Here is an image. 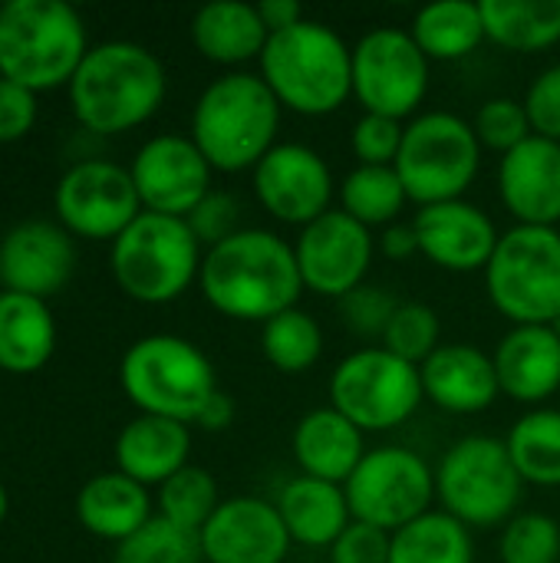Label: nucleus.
<instances>
[{"label": "nucleus", "instance_id": "nucleus-9", "mask_svg": "<svg viewBox=\"0 0 560 563\" xmlns=\"http://www.w3.org/2000/svg\"><path fill=\"white\" fill-rule=\"evenodd\" d=\"M521 475L508 445L492 435L459 439L436 468V498L442 511L472 528H498L515 518L521 501Z\"/></svg>", "mask_w": 560, "mask_h": 563}, {"label": "nucleus", "instance_id": "nucleus-1", "mask_svg": "<svg viewBox=\"0 0 560 563\" xmlns=\"http://www.w3.org/2000/svg\"><path fill=\"white\" fill-rule=\"evenodd\" d=\"M198 284L218 313L261 327L294 310L304 294L294 244L264 228H241L208 247Z\"/></svg>", "mask_w": 560, "mask_h": 563}, {"label": "nucleus", "instance_id": "nucleus-37", "mask_svg": "<svg viewBox=\"0 0 560 563\" xmlns=\"http://www.w3.org/2000/svg\"><path fill=\"white\" fill-rule=\"evenodd\" d=\"M201 541L191 531L175 528L162 515H155L145 528L125 538L116 548L112 563H201Z\"/></svg>", "mask_w": 560, "mask_h": 563}, {"label": "nucleus", "instance_id": "nucleus-33", "mask_svg": "<svg viewBox=\"0 0 560 563\" xmlns=\"http://www.w3.org/2000/svg\"><path fill=\"white\" fill-rule=\"evenodd\" d=\"M389 563H475L472 531L446 511H429L393 534Z\"/></svg>", "mask_w": 560, "mask_h": 563}, {"label": "nucleus", "instance_id": "nucleus-51", "mask_svg": "<svg viewBox=\"0 0 560 563\" xmlns=\"http://www.w3.org/2000/svg\"><path fill=\"white\" fill-rule=\"evenodd\" d=\"M551 330H554V333H558V340H560V313H558V320H554V323H551Z\"/></svg>", "mask_w": 560, "mask_h": 563}, {"label": "nucleus", "instance_id": "nucleus-26", "mask_svg": "<svg viewBox=\"0 0 560 563\" xmlns=\"http://www.w3.org/2000/svg\"><path fill=\"white\" fill-rule=\"evenodd\" d=\"M277 515L290 541L300 548H333V541L353 521L343 485L320 482L310 475H300L281 488Z\"/></svg>", "mask_w": 560, "mask_h": 563}, {"label": "nucleus", "instance_id": "nucleus-29", "mask_svg": "<svg viewBox=\"0 0 560 563\" xmlns=\"http://www.w3.org/2000/svg\"><path fill=\"white\" fill-rule=\"evenodd\" d=\"M56 327L43 300L26 294H0V369L36 373L53 356Z\"/></svg>", "mask_w": 560, "mask_h": 563}, {"label": "nucleus", "instance_id": "nucleus-12", "mask_svg": "<svg viewBox=\"0 0 560 563\" xmlns=\"http://www.w3.org/2000/svg\"><path fill=\"white\" fill-rule=\"evenodd\" d=\"M353 521H366L396 534L416 518L429 515L436 498V472L413 449L383 445L363 455L343 485Z\"/></svg>", "mask_w": 560, "mask_h": 563}, {"label": "nucleus", "instance_id": "nucleus-27", "mask_svg": "<svg viewBox=\"0 0 560 563\" xmlns=\"http://www.w3.org/2000/svg\"><path fill=\"white\" fill-rule=\"evenodd\" d=\"M271 33L257 13V3L241 0H215L205 3L191 16V43L195 49L221 66H238L248 59H261Z\"/></svg>", "mask_w": 560, "mask_h": 563}, {"label": "nucleus", "instance_id": "nucleus-11", "mask_svg": "<svg viewBox=\"0 0 560 563\" xmlns=\"http://www.w3.org/2000/svg\"><path fill=\"white\" fill-rule=\"evenodd\" d=\"M419 366L393 356L386 346H363L337 363L330 376V406L360 432H389L422 406Z\"/></svg>", "mask_w": 560, "mask_h": 563}, {"label": "nucleus", "instance_id": "nucleus-28", "mask_svg": "<svg viewBox=\"0 0 560 563\" xmlns=\"http://www.w3.org/2000/svg\"><path fill=\"white\" fill-rule=\"evenodd\" d=\"M76 515L89 534L122 544L125 538H132L139 528L152 521V505L145 485H139L122 472H112V475H96L92 482L83 485L76 498Z\"/></svg>", "mask_w": 560, "mask_h": 563}, {"label": "nucleus", "instance_id": "nucleus-30", "mask_svg": "<svg viewBox=\"0 0 560 563\" xmlns=\"http://www.w3.org/2000/svg\"><path fill=\"white\" fill-rule=\"evenodd\" d=\"M416 46L429 59H462L485 40L482 3L472 0H436L426 3L409 26Z\"/></svg>", "mask_w": 560, "mask_h": 563}, {"label": "nucleus", "instance_id": "nucleus-44", "mask_svg": "<svg viewBox=\"0 0 560 563\" xmlns=\"http://www.w3.org/2000/svg\"><path fill=\"white\" fill-rule=\"evenodd\" d=\"M525 112L531 119L535 135L560 142V63L531 79L525 92Z\"/></svg>", "mask_w": 560, "mask_h": 563}, {"label": "nucleus", "instance_id": "nucleus-42", "mask_svg": "<svg viewBox=\"0 0 560 563\" xmlns=\"http://www.w3.org/2000/svg\"><path fill=\"white\" fill-rule=\"evenodd\" d=\"M396 307H399V300L393 294H386L383 287L363 284L340 300V317L356 336H380L383 340Z\"/></svg>", "mask_w": 560, "mask_h": 563}, {"label": "nucleus", "instance_id": "nucleus-40", "mask_svg": "<svg viewBox=\"0 0 560 563\" xmlns=\"http://www.w3.org/2000/svg\"><path fill=\"white\" fill-rule=\"evenodd\" d=\"M472 129L485 148H495L502 155L515 152L521 142H528L535 135L531 119L525 112V102L508 99V96H495V99L482 102L475 119H472Z\"/></svg>", "mask_w": 560, "mask_h": 563}, {"label": "nucleus", "instance_id": "nucleus-19", "mask_svg": "<svg viewBox=\"0 0 560 563\" xmlns=\"http://www.w3.org/2000/svg\"><path fill=\"white\" fill-rule=\"evenodd\" d=\"M413 228L419 238V254L452 274L485 271L502 238L495 221L465 198L419 208Z\"/></svg>", "mask_w": 560, "mask_h": 563}, {"label": "nucleus", "instance_id": "nucleus-31", "mask_svg": "<svg viewBox=\"0 0 560 563\" xmlns=\"http://www.w3.org/2000/svg\"><path fill=\"white\" fill-rule=\"evenodd\" d=\"M485 36L515 53L560 43V0H482Z\"/></svg>", "mask_w": 560, "mask_h": 563}, {"label": "nucleus", "instance_id": "nucleus-36", "mask_svg": "<svg viewBox=\"0 0 560 563\" xmlns=\"http://www.w3.org/2000/svg\"><path fill=\"white\" fill-rule=\"evenodd\" d=\"M218 505H221L218 485L198 465H185L178 475H172L165 485H158V515L182 531L201 534V528L211 521Z\"/></svg>", "mask_w": 560, "mask_h": 563}, {"label": "nucleus", "instance_id": "nucleus-13", "mask_svg": "<svg viewBox=\"0 0 560 563\" xmlns=\"http://www.w3.org/2000/svg\"><path fill=\"white\" fill-rule=\"evenodd\" d=\"M429 92V56L409 30L376 26L353 46V96L363 112L409 119Z\"/></svg>", "mask_w": 560, "mask_h": 563}, {"label": "nucleus", "instance_id": "nucleus-21", "mask_svg": "<svg viewBox=\"0 0 560 563\" xmlns=\"http://www.w3.org/2000/svg\"><path fill=\"white\" fill-rule=\"evenodd\" d=\"M498 195L518 224L554 228L560 221V142L531 135L502 155Z\"/></svg>", "mask_w": 560, "mask_h": 563}, {"label": "nucleus", "instance_id": "nucleus-39", "mask_svg": "<svg viewBox=\"0 0 560 563\" xmlns=\"http://www.w3.org/2000/svg\"><path fill=\"white\" fill-rule=\"evenodd\" d=\"M498 554L502 563H558L560 525L541 511L515 515L502 531Z\"/></svg>", "mask_w": 560, "mask_h": 563}, {"label": "nucleus", "instance_id": "nucleus-47", "mask_svg": "<svg viewBox=\"0 0 560 563\" xmlns=\"http://www.w3.org/2000/svg\"><path fill=\"white\" fill-rule=\"evenodd\" d=\"M380 251L389 257V261H409L413 254H419V238H416V228L413 221L409 224H389L380 238Z\"/></svg>", "mask_w": 560, "mask_h": 563}, {"label": "nucleus", "instance_id": "nucleus-3", "mask_svg": "<svg viewBox=\"0 0 560 563\" xmlns=\"http://www.w3.org/2000/svg\"><path fill=\"white\" fill-rule=\"evenodd\" d=\"M261 79L281 109L300 115H330L353 96V46L320 23L300 20L267 40L261 53Z\"/></svg>", "mask_w": 560, "mask_h": 563}, {"label": "nucleus", "instance_id": "nucleus-15", "mask_svg": "<svg viewBox=\"0 0 560 563\" xmlns=\"http://www.w3.org/2000/svg\"><path fill=\"white\" fill-rule=\"evenodd\" d=\"M132 175L112 162H79L56 185L59 221L83 238H119L142 211Z\"/></svg>", "mask_w": 560, "mask_h": 563}, {"label": "nucleus", "instance_id": "nucleus-4", "mask_svg": "<svg viewBox=\"0 0 560 563\" xmlns=\"http://www.w3.org/2000/svg\"><path fill=\"white\" fill-rule=\"evenodd\" d=\"M281 102L254 73H224L205 86L191 112V142L215 172H244L277 145Z\"/></svg>", "mask_w": 560, "mask_h": 563}, {"label": "nucleus", "instance_id": "nucleus-35", "mask_svg": "<svg viewBox=\"0 0 560 563\" xmlns=\"http://www.w3.org/2000/svg\"><path fill=\"white\" fill-rule=\"evenodd\" d=\"M261 353L277 373L300 376L323 356V330L307 310L294 307L261 327Z\"/></svg>", "mask_w": 560, "mask_h": 563}, {"label": "nucleus", "instance_id": "nucleus-24", "mask_svg": "<svg viewBox=\"0 0 560 563\" xmlns=\"http://www.w3.org/2000/svg\"><path fill=\"white\" fill-rule=\"evenodd\" d=\"M363 435L366 432H360L343 412H337L333 406H320L297 422L294 459L304 475L347 485V478L356 472V465L366 455Z\"/></svg>", "mask_w": 560, "mask_h": 563}, {"label": "nucleus", "instance_id": "nucleus-34", "mask_svg": "<svg viewBox=\"0 0 560 563\" xmlns=\"http://www.w3.org/2000/svg\"><path fill=\"white\" fill-rule=\"evenodd\" d=\"M409 195L393 165H356L340 181V208L363 228H389Z\"/></svg>", "mask_w": 560, "mask_h": 563}, {"label": "nucleus", "instance_id": "nucleus-8", "mask_svg": "<svg viewBox=\"0 0 560 563\" xmlns=\"http://www.w3.org/2000/svg\"><path fill=\"white\" fill-rule=\"evenodd\" d=\"M201 244L185 218L142 211L112 241V274L119 287L142 303L182 297L201 274Z\"/></svg>", "mask_w": 560, "mask_h": 563}, {"label": "nucleus", "instance_id": "nucleus-5", "mask_svg": "<svg viewBox=\"0 0 560 563\" xmlns=\"http://www.w3.org/2000/svg\"><path fill=\"white\" fill-rule=\"evenodd\" d=\"M86 26L63 0H7L0 7V76L23 89H53L76 76Z\"/></svg>", "mask_w": 560, "mask_h": 563}, {"label": "nucleus", "instance_id": "nucleus-20", "mask_svg": "<svg viewBox=\"0 0 560 563\" xmlns=\"http://www.w3.org/2000/svg\"><path fill=\"white\" fill-rule=\"evenodd\" d=\"M76 251L63 228L50 221H23L0 241V284L10 294L46 300L73 277Z\"/></svg>", "mask_w": 560, "mask_h": 563}, {"label": "nucleus", "instance_id": "nucleus-7", "mask_svg": "<svg viewBox=\"0 0 560 563\" xmlns=\"http://www.w3.org/2000/svg\"><path fill=\"white\" fill-rule=\"evenodd\" d=\"M485 290L515 327H551L560 313V231L515 224L498 238Z\"/></svg>", "mask_w": 560, "mask_h": 563}, {"label": "nucleus", "instance_id": "nucleus-22", "mask_svg": "<svg viewBox=\"0 0 560 563\" xmlns=\"http://www.w3.org/2000/svg\"><path fill=\"white\" fill-rule=\"evenodd\" d=\"M419 376L426 399L452 416L485 412L502 396L495 360L472 343H442L419 366Z\"/></svg>", "mask_w": 560, "mask_h": 563}, {"label": "nucleus", "instance_id": "nucleus-23", "mask_svg": "<svg viewBox=\"0 0 560 563\" xmlns=\"http://www.w3.org/2000/svg\"><path fill=\"white\" fill-rule=\"evenodd\" d=\"M492 360L502 393L515 402L538 406L560 389V340L551 327H512Z\"/></svg>", "mask_w": 560, "mask_h": 563}, {"label": "nucleus", "instance_id": "nucleus-48", "mask_svg": "<svg viewBox=\"0 0 560 563\" xmlns=\"http://www.w3.org/2000/svg\"><path fill=\"white\" fill-rule=\"evenodd\" d=\"M257 13L267 26V33H281V30H290L304 20V10L297 0H261L257 3Z\"/></svg>", "mask_w": 560, "mask_h": 563}, {"label": "nucleus", "instance_id": "nucleus-25", "mask_svg": "<svg viewBox=\"0 0 560 563\" xmlns=\"http://www.w3.org/2000/svg\"><path fill=\"white\" fill-rule=\"evenodd\" d=\"M191 435L185 422L162 416L132 419L116 439L119 472L135 478L139 485H165L188 465Z\"/></svg>", "mask_w": 560, "mask_h": 563}, {"label": "nucleus", "instance_id": "nucleus-45", "mask_svg": "<svg viewBox=\"0 0 560 563\" xmlns=\"http://www.w3.org/2000/svg\"><path fill=\"white\" fill-rule=\"evenodd\" d=\"M389 531L373 528L366 521H350L330 548V563H389Z\"/></svg>", "mask_w": 560, "mask_h": 563}, {"label": "nucleus", "instance_id": "nucleus-49", "mask_svg": "<svg viewBox=\"0 0 560 563\" xmlns=\"http://www.w3.org/2000/svg\"><path fill=\"white\" fill-rule=\"evenodd\" d=\"M201 429H208V432H221V429H228L231 422H234V399L228 396V393H215L208 402H205V409L198 412V419H195Z\"/></svg>", "mask_w": 560, "mask_h": 563}, {"label": "nucleus", "instance_id": "nucleus-41", "mask_svg": "<svg viewBox=\"0 0 560 563\" xmlns=\"http://www.w3.org/2000/svg\"><path fill=\"white\" fill-rule=\"evenodd\" d=\"M403 135H406V125L399 119L363 112L353 125L350 148L360 158V165H396Z\"/></svg>", "mask_w": 560, "mask_h": 563}, {"label": "nucleus", "instance_id": "nucleus-50", "mask_svg": "<svg viewBox=\"0 0 560 563\" xmlns=\"http://www.w3.org/2000/svg\"><path fill=\"white\" fill-rule=\"evenodd\" d=\"M7 518V492H3V485H0V521Z\"/></svg>", "mask_w": 560, "mask_h": 563}, {"label": "nucleus", "instance_id": "nucleus-6", "mask_svg": "<svg viewBox=\"0 0 560 563\" xmlns=\"http://www.w3.org/2000/svg\"><path fill=\"white\" fill-rule=\"evenodd\" d=\"M119 379L142 416H162L185 426L195 422L205 402L218 393L208 356L172 333L135 340L122 356Z\"/></svg>", "mask_w": 560, "mask_h": 563}, {"label": "nucleus", "instance_id": "nucleus-2", "mask_svg": "<svg viewBox=\"0 0 560 563\" xmlns=\"http://www.w3.org/2000/svg\"><path fill=\"white\" fill-rule=\"evenodd\" d=\"M76 119L99 135L142 125L165 99V69L158 56L129 40L92 46L69 79Z\"/></svg>", "mask_w": 560, "mask_h": 563}, {"label": "nucleus", "instance_id": "nucleus-10", "mask_svg": "<svg viewBox=\"0 0 560 563\" xmlns=\"http://www.w3.org/2000/svg\"><path fill=\"white\" fill-rule=\"evenodd\" d=\"M482 142L455 112H422L406 125L403 148L396 158L399 181L419 208L459 201L479 178Z\"/></svg>", "mask_w": 560, "mask_h": 563}, {"label": "nucleus", "instance_id": "nucleus-32", "mask_svg": "<svg viewBox=\"0 0 560 563\" xmlns=\"http://www.w3.org/2000/svg\"><path fill=\"white\" fill-rule=\"evenodd\" d=\"M505 445L525 485L560 488V409L525 412Z\"/></svg>", "mask_w": 560, "mask_h": 563}, {"label": "nucleus", "instance_id": "nucleus-18", "mask_svg": "<svg viewBox=\"0 0 560 563\" xmlns=\"http://www.w3.org/2000/svg\"><path fill=\"white\" fill-rule=\"evenodd\" d=\"M198 541L208 563H284L294 544L277 505L251 495L221 501Z\"/></svg>", "mask_w": 560, "mask_h": 563}, {"label": "nucleus", "instance_id": "nucleus-16", "mask_svg": "<svg viewBox=\"0 0 560 563\" xmlns=\"http://www.w3.org/2000/svg\"><path fill=\"white\" fill-rule=\"evenodd\" d=\"M211 172L208 158L185 135L149 139L129 168L142 208L168 218H188L211 195Z\"/></svg>", "mask_w": 560, "mask_h": 563}, {"label": "nucleus", "instance_id": "nucleus-46", "mask_svg": "<svg viewBox=\"0 0 560 563\" xmlns=\"http://www.w3.org/2000/svg\"><path fill=\"white\" fill-rule=\"evenodd\" d=\"M36 122V96L0 76V142L23 139Z\"/></svg>", "mask_w": 560, "mask_h": 563}, {"label": "nucleus", "instance_id": "nucleus-17", "mask_svg": "<svg viewBox=\"0 0 560 563\" xmlns=\"http://www.w3.org/2000/svg\"><path fill=\"white\" fill-rule=\"evenodd\" d=\"M254 195L271 218L307 228L310 221L330 211L333 175L317 148L300 142H281L257 162Z\"/></svg>", "mask_w": 560, "mask_h": 563}, {"label": "nucleus", "instance_id": "nucleus-43", "mask_svg": "<svg viewBox=\"0 0 560 563\" xmlns=\"http://www.w3.org/2000/svg\"><path fill=\"white\" fill-rule=\"evenodd\" d=\"M185 221H188L191 234L198 238V244L215 247L241 231V205L228 191H211Z\"/></svg>", "mask_w": 560, "mask_h": 563}, {"label": "nucleus", "instance_id": "nucleus-14", "mask_svg": "<svg viewBox=\"0 0 560 563\" xmlns=\"http://www.w3.org/2000/svg\"><path fill=\"white\" fill-rule=\"evenodd\" d=\"M297 267L304 290H314L320 297L343 300L356 287L366 284L370 264H373V234L360 221H353L343 208H330L307 228H300V238L294 241Z\"/></svg>", "mask_w": 560, "mask_h": 563}, {"label": "nucleus", "instance_id": "nucleus-38", "mask_svg": "<svg viewBox=\"0 0 560 563\" xmlns=\"http://www.w3.org/2000/svg\"><path fill=\"white\" fill-rule=\"evenodd\" d=\"M442 323H439V313L419 300H406L396 307L386 333H383V343L393 356L413 363V366H422L442 343Z\"/></svg>", "mask_w": 560, "mask_h": 563}]
</instances>
